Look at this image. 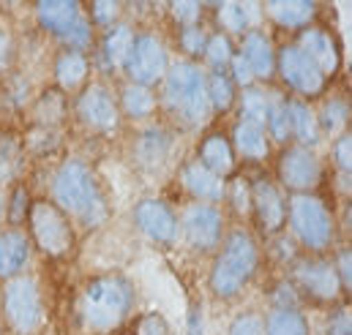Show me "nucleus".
Segmentation results:
<instances>
[{
	"label": "nucleus",
	"mask_w": 352,
	"mask_h": 335,
	"mask_svg": "<svg viewBox=\"0 0 352 335\" xmlns=\"http://www.w3.org/2000/svg\"><path fill=\"white\" fill-rule=\"evenodd\" d=\"M47 199H52L72 218L77 232H96L112 216V205L101 183V174L82 156H69L55 167L50 177Z\"/></svg>",
	"instance_id": "obj_1"
},
{
	"label": "nucleus",
	"mask_w": 352,
	"mask_h": 335,
	"mask_svg": "<svg viewBox=\"0 0 352 335\" xmlns=\"http://www.w3.org/2000/svg\"><path fill=\"white\" fill-rule=\"evenodd\" d=\"M74 305L85 335H118L137 311V286L126 273H98L82 284Z\"/></svg>",
	"instance_id": "obj_2"
},
{
	"label": "nucleus",
	"mask_w": 352,
	"mask_h": 335,
	"mask_svg": "<svg viewBox=\"0 0 352 335\" xmlns=\"http://www.w3.org/2000/svg\"><path fill=\"white\" fill-rule=\"evenodd\" d=\"M263 267V246L249 224H230L227 235L213 253V264L208 270V289L216 300L232 303L246 286L257 278Z\"/></svg>",
	"instance_id": "obj_3"
},
{
	"label": "nucleus",
	"mask_w": 352,
	"mask_h": 335,
	"mask_svg": "<svg viewBox=\"0 0 352 335\" xmlns=\"http://www.w3.org/2000/svg\"><path fill=\"white\" fill-rule=\"evenodd\" d=\"M159 109L167 117L164 123L175 131H199L213 117L208 101V69L173 58L164 82L159 84Z\"/></svg>",
	"instance_id": "obj_4"
},
{
	"label": "nucleus",
	"mask_w": 352,
	"mask_h": 335,
	"mask_svg": "<svg viewBox=\"0 0 352 335\" xmlns=\"http://www.w3.org/2000/svg\"><path fill=\"white\" fill-rule=\"evenodd\" d=\"M284 232L309 256H328L339 246V221L322 194H289Z\"/></svg>",
	"instance_id": "obj_5"
},
{
	"label": "nucleus",
	"mask_w": 352,
	"mask_h": 335,
	"mask_svg": "<svg viewBox=\"0 0 352 335\" xmlns=\"http://www.w3.org/2000/svg\"><path fill=\"white\" fill-rule=\"evenodd\" d=\"M47 325V300L36 273L0 284V327L8 335H38Z\"/></svg>",
	"instance_id": "obj_6"
},
{
	"label": "nucleus",
	"mask_w": 352,
	"mask_h": 335,
	"mask_svg": "<svg viewBox=\"0 0 352 335\" xmlns=\"http://www.w3.org/2000/svg\"><path fill=\"white\" fill-rule=\"evenodd\" d=\"M25 232L33 243V251L47 262H66L77 253L80 232L72 218L47 196H36L25 221Z\"/></svg>",
	"instance_id": "obj_7"
},
{
	"label": "nucleus",
	"mask_w": 352,
	"mask_h": 335,
	"mask_svg": "<svg viewBox=\"0 0 352 335\" xmlns=\"http://www.w3.org/2000/svg\"><path fill=\"white\" fill-rule=\"evenodd\" d=\"M36 22L44 33H50L55 41H60V49H74L90 55L96 47V27L90 25V16L82 3L77 0H41L33 5Z\"/></svg>",
	"instance_id": "obj_8"
},
{
	"label": "nucleus",
	"mask_w": 352,
	"mask_h": 335,
	"mask_svg": "<svg viewBox=\"0 0 352 335\" xmlns=\"http://www.w3.org/2000/svg\"><path fill=\"white\" fill-rule=\"evenodd\" d=\"M292 286L300 294V303H311L317 308H331L336 303H344V292L339 286L336 270L331 264V256H309L300 253L289 264Z\"/></svg>",
	"instance_id": "obj_9"
},
{
	"label": "nucleus",
	"mask_w": 352,
	"mask_h": 335,
	"mask_svg": "<svg viewBox=\"0 0 352 335\" xmlns=\"http://www.w3.org/2000/svg\"><path fill=\"white\" fill-rule=\"evenodd\" d=\"M273 180L287 194H320L325 183V161L311 148H300V145L278 148L273 161Z\"/></svg>",
	"instance_id": "obj_10"
},
{
	"label": "nucleus",
	"mask_w": 352,
	"mask_h": 335,
	"mask_svg": "<svg viewBox=\"0 0 352 335\" xmlns=\"http://www.w3.org/2000/svg\"><path fill=\"white\" fill-rule=\"evenodd\" d=\"M72 112L77 123L98 137H112L123 128V117L118 109V95L104 80H90L72 101Z\"/></svg>",
	"instance_id": "obj_11"
},
{
	"label": "nucleus",
	"mask_w": 352,
	"mask_h": 335,
	"mask_svg": "<svg viewBox=\"0 0 352 335\" xmlns=\"http://www.w3.org/2000/svg\"><path fill=\"white\" fill-rule=\"evenodd\" d=\"M180 213V240L194 253L219 251L224 235H227V210L221 205H205V202H186Z\"/></svg>",
	"instance_id": "obj_12"
},
{
	"label": "nucleus",
	"mask_w": 352,
	"mask_h": 335,
	"mask_svg": "<svg viewBox=\"0 0 352 335\" xmlns=\"http://www.w3.org/2000/svg\"><path fill=\"white\" fill-rule=\"evenodd\" d=\"M170 63H173V58H170L167 41L156 30H137L131 52L123 66V77H126V82L159 90V84L164 82V77L170 71Z\"/></svg>",
	"instance_id": "obj_13"
},
{
	"label": "nucleus",
	"mask_w": 352,
	"mask_h": 335,
	"mask_svg": "<svg viewBox=\"0 0 352 335\" xmlns=\"http://www.w3.org/2000/svg\"><path fill=\"white\" fill-rule=\"evenodd\" d=\"M252 183V221L257 238H276L287 229V191L273 180L270 172H254L249 174Z\"/></svg>",
	"instance_id": "obj_14"
},
{
	"label": "nucleus",
	"mask_w": 352,
	"mask_h": 335,
	"mask_svg": "<svg viewBox=\"0 0 352 335\" xmlns=\"http://www.w3.org/2000/svg\"><path fill=\"white\" fill-rule=\"evenodd\" d=\"M276 80L284 84V93L289 98H300L309 104L322 98L328 90V80L292 41L281 44L276 52Z\"/></svg>",
	"instance_id": "obj_15"
},
{
	"label": "nucleus",
	"mask_w": 352,
	"mask_h": 335,
	"mask_svg": "<svg viewBox=\"0 0 352 335\" xmlns=\"http://www.w3.org/2000/svg\"><path fill=\"white\" fill-rule=\"evenodd\" d=\"M137 232L159 249H175L180 243V213L164 196H142L131 210Z\"/></svg>",
	"instance_id": "obj_16"
},
{
	"label": "nucleus",
	"mask_w": 352,
	"mask_h": 335,
	"mask_svg": "<svg viewBox=\"0 0 352 335\" xmlns=\"http://www.w3.org/2000/svg\"><path fill=\"white\" fill-rule=\"evenodd\" d=\"M177 145V131L167 123H145L131 137V159L145 174H159L170 167Z\"/></svg>",
	"instance_id": "obj_17"
},
{
	"label": "nucleus",
	"mask_w": 352,
	"mask_h": 335,
	"mask_svg": "<svg viewBox=\"0 0 352 335\" xmlns=\"http://www.w3.org/2000/svg\"><path fill=\"white\" fill-rule=\"evenodd\" d=\"M292 44L320 69V74L325 80H333L339 71H342V63H344V55H342V44H339V36L322 25V22H314L311 27L300 30Z\"/></svg>",
	"instance_id": "obj_18"
},
{
	"label": "nucleus",
	"mask_w": 352,
	"mask_h": 335,
	"mask_svg": "<svg viewBox=\"0 0 352 335\" xmlns=\"http://www.w3.org/2000/svg\"><path fill=\"white\" fill-rule=\"evenodd\" d=\"M134 36H137V27L131 22H120L104 33H98L96 38V47H93V58L90 63H96L98 74L101 77H118L123 74V66H126V58L131 52V44H134Z\"/></svg>",
	"instance_id": "obj_19"
},
{
	"label": "nucleus",
	"mask_w": 352,
	"mask_h": 335,
	"mask_svg": "<svg viewBox=\"0 0 352 335\" xmlns=\"http://www.w3.org/2000/svg\"><path fill=\"white\" fill-rule=\"evenodd\" d=\"M227 137H230V145H232V153H235L238 164L265 167L273 159V145H270V139L265 134L263 123L235 117V123H232Z\"/></svg>",
	"instance_id": "obj_20"
},
{
	"label": "nucleus",
	"mask_w": 352,
	"mask_h": 335,
	"mask_svg": "<svg viewBox=\"0 0 352 335\" xmlns=\"http://www.w3.org/2000/svg\"><path fill=\"white\" fill-rule=\"evenodd\" d=\"M177 177H180V188L186 191L188 202H205V205H221L224 202L227 180L213 174L210 169H205L194 156L180 164Z\"/></svg>",
	"instance_id": "obj_21"
},
{
	"label": "nucleus",
	"mask_w": 352,
	"mask_h": 335,
	"mask_svg": "<svg viewBox=\"0 0 352 335\" xmlns=\"http://www.w3.org/2000/svg\"><path fill=\"white\" fill-rule=\"evenodd\" d=\"M33 253L36 251L25 227H3L0 229V284L30 273Z\"/></svg>",
	"instance_id": "obj_22"
},
{
	"label": "nucleus",
	"mask_w": 352,
	"mask_h": 335,
	"mask_svg": "<svg viewBox=\"0 0 352 335\" xmlns=\"http://www.w3.org/2000/svg\"><path fill=\"white\" fill-rule=\"evenodd\" d=\"M213 19H216V30L227 33L230 38H241L249 30H263L265 8L263 3H252V0L243 3L227 0L213 5Z\"/></svg>",
	"instance_id": "obj_23"
},
{
	"label": "nucleus",
	"mask_w": 352,
	"mask_h": 335,
	"mask_svg": "<svg viewBox=\"0 0 352 335\" xmlns=\"http://www.w3.org/2000/svg\"><path fill=\"white\" fill-rule=\"evenodd\" d=\"M238 55L249 63L257 84H270L276 80V52L278 47L265 30H249L241 36V44L235 47Z\"/></svg>",
	"instance_id": "obj_24"
},
{
	"label": "nucleus",
	"mask_w": 352,
	"mask_h": 335,
	"mask_svg": "<svg viewBox=\"0 0 352 335\" xmlns=\"http://www.w3.org/2000/svg\"><path fill=\"white\" fill-rule=\"evenodd\" d=\"M118 109H120V117L123 123H137V126H145V123H153L159 117V90L153 87H145V84H134L126 82L118 87Z\"/></svg>",
	"instance_id": "obj_25"
},
{
	"label": "nucleus",
	"mask_w": 352,
	"mask_h": 335,
	"mask_svg": "<svg viewBox=\"0 0 352 335\" xmlns=\"http://www.w3.org/2000/svg\"><path fill=\"white\" fill-rule=\"evenodd\" d=\"M194 159L202 164L205 169H210L213 174L230 180L235 172H238V159L232 153V145H230V137L219 128H210L199 137L197 142V150H194Z\"/></svg>",
	"instance_id": "obj_26"
},
{
	"label": "nucleus",
	"mask_w": 352,
	"mask_h": 335,
	"mask_svg": "<svg viewBox=\"0 0 352 335\" xmlns=\"http://www.w3.org/2000/svg\"><path fill=\"white\" fill-rule=\"evenodd\" d=\"M265 8V19L273 22L278 30L284 33H300L306 27H311L320 16V5L311 3V0H270L263 3Z\"/></svg>",
	"instance_id": "obj_27"
},
{
	"label": "nucleus",
	"mask_w": 352,
	"mask_h": 335,
	"mask_svg": "<svg viewBox=\"0 0 352 335\" xmlns=\"http://www.w3.org/2000/svg\"><path fill=\"white\" fill-rule=\"evenodd\" d=\"M93 77L90 55L74 52V49H58L52 58V80L55 87L66 95H77Z\"/></svg>",
	"instance_id": "obj_28"
},
{
	"label": "nucleus",
	"mask_w": 352,
	"mask_h": 335,
	"mask_svg": "<svg viewBox=\"0 0 352 335\" xmlns=\"http://www.w3.org/2000/svg\"><path fill=\"white\" fill-rule=\"evenodd\" d=\"M289 134H292V145L311 148V150L320 148L322 131L317 123V109L309 101L289 98Z\"/></svg>",
	"instance_id": "obj_29"
},
{
	"label": "nucleus",
	"mask_w": 352,
	"mask_h": 335,
	"mask_svg": "<svg viewBox=\"0 0 352 335\" xmlns=\"http://www.w3.org/2000/svg\"><path fill=\"white\" fill-rule=\"evenodd\" d=\"M265 134L270 145L287 148L292 145L289 134V95L281 87H270V101H267V115H265Z\"/></svg>",
	"instance_id": "obj_30"
},
{
	"label": "nucleus",
	"mask_w": 352,
	"mask_h": 335,
	"mask_svg": "<svg viewBox=\"0 0 352 335\" xmlns=\"http://www.w3.org/2000/svg\"><path fill=\"white\" fill-rule=\"evenodd\" d=\"M314 109H317V123H320L322 137L336 139L339 134L350 131V115L352 112H350V98H347V95L333 93V95L322 98V104H320V106H314Z\"/></svg>",
	"instance_id": "obj_31"
},
{
	"label": "nucleus",
	"mask_w": 352,
	"mask_h": 335,
	"mask_svg": "<svg viewBox=\"0 0 352 335\" xmlns=\"http://www.w3.org/2000/svg\"><path fill=\"white\" fill-rule=\"evenodd\" d=\"M66 115H69V95L60 93L55 84L47 87L33 104V117L38 128H60Z\"/></svg>",
	"instance_id": "obj_32"
},
{
	"label": "nucleus",
	"mask_w": 352,
	"mask_h": 335,
	"mask_svg": "<svg viewBox=\"0 0 352 335\" xmlns=\"http://www.w3.org/2000/svg\"><path fill=\"white\" fill-rule=\"evenodd\" d=\"M265 335H311L303 308H267L263 314Z\"/></svg>",
	"instance_id": "obj_33"
},
{
	"label": "nucleus",
	"mask_w": 352,
	"mask_h": 335,
	"mask_svg": "<svg viewBox=\"0 0 352 335\" xmlns=\"http://www.w3.org/2000/svg\"><path fill=\"white\" fill-rule=\"evenodd\" d=\"M224 205H227V210L238 218V224H249V221H252V183H249V174H246V172L238 169V172L227 180L221 207H224Z\"/></svg>",
	"instance_id": "obj_34"
},
{
	"label": "nucleus",
	"mask_w": 352,
	"mask_h": 335,
	"mask_svg": "<svg viewBox=\"0 0 352 335\" xmlns=\"http://www.w3.org/2000/svg\"><path fill=\"white\" fill-rule=\"evenodd\" d=\"M208 101L213 117H224L235 109L238 87L232 84L227 71H208Z\"/></svg>",
	"instance_id": "obj_35"
},
{
	"label": "nucleus",
	"mask_w": 352,
	"mask_h": 335,
	"mask_svg": "<svg viewBox=\"0 0 352 335\" xmlns=\"http://www.w3.org/2000/svg\"><path fill=\"white\" fill-rule=\"evenodd\" d=\"M235 58V38H230L221 30H210L208 33V44H205V55H202V66L208 71H227L230 60Z\"/></svg>",
	"instance_id": "obj_36"
},
{
	"label": "nucleus",
	"mask_w": 352,
	"mask_h": 335,
	"mask_svg": "<svg viewBox=\"0 0 352 335\" xmlns=\"http://www.w3.org/2000/svg\"><path fill=\"white\" fill-rule=\"evenodd\" d=\"M267 101H270V87L267 84H252L246 90H238V117L243 120H254L265 126V115H267Z\"/></svg>",
	"instance_id": "obj_37"
},
{
	"label": "nucleus",
	"mask_w": 352,
	"mask_h": 335,
	"mask_svg": "<svg viewBox=\"0 0 352 335\" xmlns=\"http://www.w3.org/2000/svg\"><path fill=\"white\" fill-rule=\"evenodd\" d=\"M208 27L205 25H194V27H180L175 36V47L183 60L191 63H202L205 55V44H208Z\"/></svg>",
	"instance_id": "obj_38"
},
{
	"label": "nucleus",
	"mask_w": 352,
	"mask_h": 335,
	"mask_svg": "<svg viewBox=\"0 0 352 335\" xmlns=\"http://www.w3.org/2000/svg\"><path fill=\"white\" fill-rule=\"evenodd\" d=\"M33 196L25 183H14L11 191H6V227H25L30 213Z\"/></svg>",
	"instance_id": "obj_39"
},
{
	"label": "nucleus",
	"mask_w": 352,
	"mask_h": 335,
	"mask_svg": "<svg viewBox=\"0 0 352 335\" xmlns=\"http://www.w3.org/2000/svg\"><path fill=\"white\" fill-rule=\"evenodd\" d=\"M85 11H88L90 25L96 27V33H104V30H109V27H115V25L123 22L126 5L123 3H115V0H98V3L85 5Z\"/></svg>",
	"instance_id": "obj_40"
},
{
	"label": "nucleus",
	"mask_w": 352,
	"mask_h": 335,
	"mask_svg": "<svg viewBox=\"0 0 352 335\" xmlns=\"http://www.w3.org/2000/svg\"><path fill=\"white\" fill-rule=\"evenodd\" d=\"M331 161L336 174L342 177V183L350 188V174H352V131H344L333 139L331 145Z\"/></svg>",
	"instance_id": "obj_41"
},
{
	"label": "nucleus",
	"mask_w": 352,
	"mask_h": 335,
	"mask_svg": "<svg viewBox=\"0 0 352 335\" xmlns=\"http://www.w3.org/2000/svg\"><path fill=\"white\" fill-rule=\"evenodd\" d=\"M170 16H173V22H175V27H194V25H202L205 22V5L199 3V0H175V3H170Z\"/></svg>",
	"instance_id": "obj_42"
},
{
	"label": "nucleus",
	"mask_w": 352,
	"mask_h": 335,
	"mask_svg": "<svg viewBox=\"0 0 352 335\" xmlns=\"http://www.w3.org/2000/svg\"><path fill=\"white\" fill-rule=\"evenodd\" d=\"M322 333L325 335H352V311L350 303H336L328 308L322 319Z\"/></svg>",
	"instance_id": "obj_43"
},
{
	"label": "nucleus",
	"mask_w": 352,
	"mask_h": 335,
	"mask_svg": "<svg viewBox=\"0 0 352 335\" xmlns=\"http://www.w3.org/2000/svg\"><path fill=\"white\" fill-rule=\"evenodd\" d=\"M227 335H265L263 314L254 311V308H246V311L235 314L230 327H227Z\"/></svg>",
	"instance_id": "obj_44"
},
{
	"label": "nucleus",
	"mask_w": 352,
	"mask_h": 335,
	"mask_svg": "<svg viewBox=\"0 0 352 335\" xmlns=\"http://www.w3.org/2000/svg\"><path fill=\"white\" fill-rule=\"evenodd\" d=\"M331 264H333V270H336V278H339V286H342L344 297H350V292H352V249H350V243L333 249Z\"/></svg>",
	"instance_id": "obj_45"
},
{
	"label": "nucleus",
	"mask_w": 352,
	"mask_h": 335,
	"mask_svg": "<svg viewBox=\"0 0 352 335\" xmlns=\"http://www.w3.org/2000/svg\"><path fill=\"white\" fill-rule=\"evenodd\" d=\"M270 308H303L300 294H298V289L292 286L289 278L276 281L270 286Z\"/></svg>",
	"instance_id": "obj_46"
},
{
	"label": "nucleus",
	"mask_w": 352,
	"mask_h": 335,
	"mask_svg": "<svg viewBox=\"0 0 352 335\" xmlns=\"http://www.w3.org/2000/svg\"><path fill=\"white\" fill-rule=\"evenodd\" d=\"M134 335H173V327H170L164 314L151 311V314H142L134 322Z\"/></svg>",
	"instance_id": "obj_47"
},
{
	"label": "nucleus",
	"mask_w": 352,
	"mask_h": 335,
	"mask_svg": "<svg viewBox=\"0 0 352 335\" xmlns=\"http://www.w3.org/2000/svg\"><path fill=\"white\" fill-rule=\"evenodd\" d=\"M227 74H230V80H232V84H235L238 90H246V87H252V84H257L252 69H249V63L238 55V49H235V58H232L230 66H227Z\"/></svg>",
	"instance_id": "obj_48"
},
{
	"label": "nucleus",
	"mask_w": 352,
	"mask_h": 335,
	"mask_svg": "<svg viewBox=\"0 0 352 335\" xmlns=\"http://www.w3.org/2000/svg\"><path fill=\"white\" fill-rule=\"evenodd\" d=\"M186 335H208V330H205V314H202V305H199V303H191V305H188V314H186Z\"/></svg>",
	"instance_id": "obj_49"
},
{
	"label": "nucleus",
	"mask_w": 352,
	"mask_h": 335,
	"mask_svg": "<svg viewBox=\"0 0 352 335\" xmlns=\"http://www.w3.org/2000/svg\"><path fill=\"white\" fill-rule=\"evenodd\" d=\"M14 63V36L0 25V77L11 69Z\"/></svg>",
	"instance_id": "obj_50"
},
{
	"label": "nucleus",
	"mask_w": 352,
	"mask_h": 335,
	"mask_svg": "<svg viewBox=\"0 0 352 335\" xmlns=\"http://www.w3.org/2000/svg\"><path fill=\"white\" fill-rule=\"evenodd\" d=\"M6 227V188L0 183V229Z\"/></svg>",
	"instance_id": "obj_51"
},
{
	"label": "nucleus",
	"mask_w": 352,
	"mask_h": 335,
	"mask_svg": "<svg viewBox=\"0 0 352 335\" xmlns=\"http://www.w3.org/2000/svg\"><path fill=\"white\" fill-rule=\"evenodd\" d=\"M0 335H6V330H3V327H0Z\"/></svg>",
	"instance_id": "obj_52"
}]
</instances>
